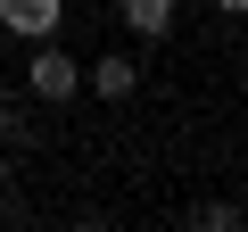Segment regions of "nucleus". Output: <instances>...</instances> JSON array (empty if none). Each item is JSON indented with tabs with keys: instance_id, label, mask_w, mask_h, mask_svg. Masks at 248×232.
I'll return each instance as SVG.
<instances>
[{
	"instance_id": "obj_5",
	"label": "nucleus",
	"mask_w": 248,
	"mask_h": 232,
	"mask_svg": "<svg viewBox=\"0 0 248 232\" xmlns=\"http://www.w3.org/2000/svg\"><path fill=\"white\" fill-rule=\"evenodd\" d=\"M190 232H240V207H232V199H215V207H199V215H190Z\"/></svg>"
},
{
	"instance_id": "obj_4",
	"label": "nucleus",
	"mask_w": 248,
	"mask_h": 232,
	"mask_svg": "<svg viewBox=\"0 0 248 232\" xmlns=\"http://www.w3.org/2000/svg\"><path fill=\"white\" fill-rule=\"evenodd\" d=\"M91 91H99V99H133V50H108V58L91 66Z\"/></svg>"
},
{
	"instance_id": "obj_3",
	"label": "nucleus",
	"mask_w": 248,
	"mask_h": 232,
	"mask_svg": "<svg viewBox=\"0 0 248 232\" xmlns=\"http://www.w3.org/2000/svg\"><path fill=\"white\" fill-rule=\"evenodd\" d=\"M124 25H133L141 42H166L174 33V0H124Z\"/></svg>"
},
{
	"instance_id": "obj_2",
	"label": "nucleus",
	"mask_w": 248,
	"mask_h": 232,
	"mask_svg": "<svg viewBox=\"0 0 248 232\" xmlns=\"http://www.w3.org/2000/svg\"><path fill=\"white\" fill-rule=\"evenodd\" d=\"M0 25H9L17 42H50L66 25V0H0Z\"/></svg>"
},
{
	"instance_id": "obj_6",
	"label": "nucleus",
	"mask_w": 248,
	"mask_h": 232,
	"mask_svg": "<svg viewBox=\"0 0 248 232\" xmlns=\"http://www.w3.org/2000/svg\"><path fill=\"white\" fill-rule=\"evenodd\" d=\"M0 141H25V116L17 108H0Z\"/></svg>"
},
{
	"instance_id": "obj_9",
	"label": "nucleus",
	"mask_w": 248,
	"mask_h": 232,
	"mask_svg": "<svg viewBox=\"0 0 248 232\" xmlns=\"http://www.w3.org/2000/svg\"><path fill=\"white\" fill-rule=\"evenodd\" d=\"M0 191H9V158H0Z\"/></svg>"
},
{
	"instance_id": "obj_1",
	"label": "nucleus",
	"mask_w": 248,
	"mask_h": 232,
	"mask_svg": "<svg viewBox=\"0 0 248 232\" xmlns=\"http://www.w3.org/2000/svg\"><path fill=\"white\" fill-rule=\"evenodd\" d=\"M25 83H33V99H50V108H66L75 91H83V66L58 50V42H42L33 50V66H25Z\"/></svg>"
},
{
	"instance_id": "obj_8",
	"label": "nucleus",
	"mask_w": 248,
	"mask_h": 232,
	"mask_svg": "<svg viewBox=\"0 0 248 232\" xmlns=\"http://www.w3.org/2000/svg\"><path fill=\"white\" fill-rule=\"evenodd\" d=\"M215 9H232V17H240V9H248V0H215Z\"/></svg>"
},
{
	"instance_id": "obj_7",
	"label": "nucleus",
	"mask_w": 248,
	"mask_h": 232,
	"mask_svg": "<svg viewBox=\"0 0 248 232\" xmlns=\"http://www.w3.org/2000/svg\"><path fill=\"white\" fill-rule=\"evenodd\" d=\"M66 232H116V224H99V215H83V224H66Z\"/></svg>"
}]
</instances>
